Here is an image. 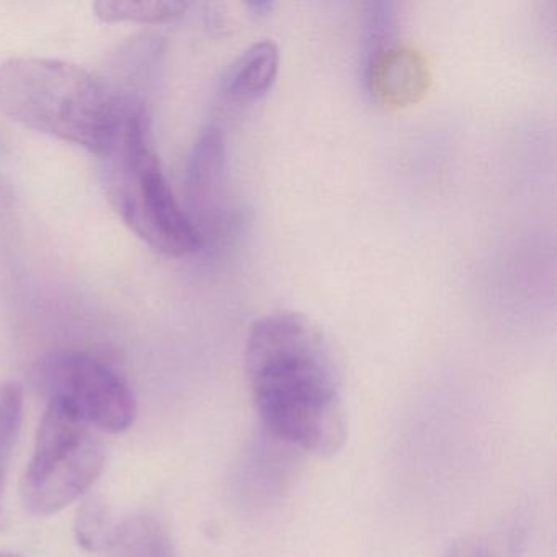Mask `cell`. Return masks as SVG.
Instances as JSON below:
<instances>
[{"label":"cell","mask_w":557,"mask_h":557,"mask_svg":"<svg viewBox=\"0 0 557 557\" xmlns=\"http://www.w3.org/2000/svg\"><path fill=\"white\" fill-rule=\"evenodd\" d=\"M246 371L260 420L276 440L319 456L347 442L341 364L312 319L293 311L257 319L247 335Z\"/></svg>","instance_id":"obj_1"},{"label":"cell","mask_w":557,"mask_h":557,"mask_svg":"<svg viewBox=\"0 0 557 557\" xmlns=\"http://www.w3.org/2000/svg\"><path fill=\"white\" fill-rule=\"evenodd\" d=\"M40 381L50 403L60 404L90 429L122 433L135 423V394L120 374L89 355H53L41 364Z\"/></svg>","instance_id":"obj_5"},{"label":"cell","mask_w":557,"mask_h":557,"mask_svg":"<svg viewBox=\"0 0 557 557\" xmlns=\"http://www.w3.org/2000/svg\"><path fill=\"white\" fill-rule=\"evenodd\" d=\"M0 557H22V556H17V554H12V553H0Z\"/></svg>","instance_id":"obj_15"},{"label":"cell","mask_w":557,"mask_h":557,"mask_svg":"<svg viewBox=\"0 0 557 557\" xmlns=\"http://www.w3.org/2000/svg\"><path fill=\"white\" fill-rule=\"evenodd\" d=\"M188 4L184 2H132V0H102L94 4L97 17L107 24L135 22V24H168L182 17Z\"/></svg>","instance_id":"obj_9"},{"label":"cell","mask_w":557,"mask_h":557,"mask_svg":"<svg viewBox=\"0 0 557 557\" xmlns=\"http://www.w3.org/2000/svg\"><path fill=\"white\" fill-rule=\"evenodd\" d=\"M505 550V540L492 537H462L449 546L446 557H511Z\"/></svg>","instance_id":"obj_13"},{"label":"cell","mask_w":557,"mask_h":557,"mask_svg":"<svg viewBox=\"0 0 557 557\" xmlns=\"http://www.w3.org/2000/svg\"><path fill=\"white\" fill-rule=\"evenodd\" d=\"M77 543L90 553L112 546L115 540L109 508L99 497H89L81 505L74 523Z\"/></svg>","instance_id":"obj_12"},{"label":"cell","mask_w":557,"mask_h":557,"mask_svg":"<svg viewBox=\"0 0 557 557\" xmlns=\"http://www.w3.org/2000/svg\"><path fill=\"white\" fill-rule=\"evenodd\" d=\"M116 557H177L168 533L154 520H135L116 531Z\"/></svg>","instance_id":"obj_10"},{"label":"cell","mask_w":557,"mask_h":557,"mask_svg":"<svg viewBox=\"0 0 557 557\" xmlns=\"http://www.w3.org/2000/svg\"><path fill=\"white\" fill-rule=\"evenodd\" d=\"M363 86L371 99L384 109H406L429 92V61L400 40L389 41L361 60Z\"/></svg>","instance_id":"obj_7"},{"label":"cell","mask_w":557,"mask_h":557,"mask_svg":"<svg viewBox=\"0 0 557 557\" xmlns=\"http://www.w3.org/2000/svg\"><path fill=\"white\" fill-rule=\"evenodd\" d=\"M278 70V47L270 40L253 44L227 67L221 79V97L231 106L256 102L272 89Z\"/></svg>","instance_id":"obj_8"},{"label":"cell","mask_w":557,"mask_h":557,"mask_svg":"<svg viewBox=\"0 0 557 557\" xmlns=\"http://www.w3.org/2000/svg\"><path fill=\"white\" fill-rule=\"evenodd\" d=\"M0 527H2V508H0Z\"/></svg>","instance_id":"obj_16"},{"label":"cell","mask_w":557,"mask_h":557,"mask_svg":"<svg viewBox=\"0 0 557 557\" xmlns=\"http://www.w3.org/2000/svg\"><path fill=\"white\" fill-rule=\"evenodd\" d=\"M99 158L110 203L143 243L169 257L188 256L203 246L165 178L139 100L125 97L115 135Z\"/></svg>","instance_id":"obj_3"},{"label":"cell","mask_w":557,"mask_h":557,"mask_svg":"<svg viewBox=\"0 0 557 557\" xmlns=\"http://www.w3.org/2000/svg\"><path fill=\"white\" fill-rule=\"evenodd\" d=\"M125 97L77 64L17 57L0 64V112L51 138L102 156Z\"/></svg>","instance_id":"obj_2"},{"label":"cell","mask_w":557,"mask_h":557,"mask_svg":"<svg viewBox=\"0 0 557 557\" xmlns=\"http://www.w3.org/2000/svg\"><path fill=\"white\" fill-rule=\"evenodd\" d=\"M247 8L250 9V14L257 15V17H263V15L272 12L275 4H272V2H252V4L247 5Z\"/></svg>","instance_id":"obj_14"},{"label":"cell","mask_w":557,"mask_h":557,"mask_svg":"<svg viewBox=\"0 0 557 557\" xmlns=\"http://www.w3.org/2000/svg\"><path fill=\"white\" fill-rule=\"evenodd\" d=\"M226 165L223 132L208 125L195 143L185 175V213L203 243L218 236L227 221Z\"/></svg>","instance_id":"obj_6"},{"label":"cell","mask_w":557,"mask_h":557,"mask_svg":"<svg viewBox=\"0 0 557 557\" xmlns=\"http://www.w3.org/2000/svg\"><path fill=\"white\" fill-rule=\"evenodd\" d=\"M24 419V391L18 384H0V488Z\"/></svg>","instance_id":"obj_11"},{"label":"cell","mask_w":557,"mask_h":557,"mask_svg":"<svg viewBox=\"0 0 557 557\" xmlns=\"http://www.w3.org/2000/svg\"><path fill=\"white\" fill-rule=\"evenodd\" d=\"M103 462L106 448L94 429L60 404H48L22 478L25 510L35 517L64 510L92 487Z\"/></svg>","instance_id":"obj_4"}]
</instances>
